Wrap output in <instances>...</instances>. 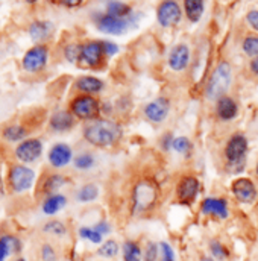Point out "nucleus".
Returning <instances> with one entry per match:
<instances>
[{"instance_id":"f257e3e1","label":"nucleus","mask_w":258,"mask_h":261,"mask_svg":"<svg viewBox=\"0 0 258 261\" xmlns=\"http://www.w3.org/2000/svg\"><path fill=\"white\" fill-rule=\"evenodd\" d=\"M122 126L113 120L96 119L84 128V138L96 147H110L120 141Z\"/></svg>"},{"instance_id":"f03ea898","label":"nucleus","mask_w":258,"mask_h":261,"mask_svg":"<svg viewBox=\"0 0 258 261\" xmlns=\"http://www.w3.org/2000/svg\"><path fill=\"white\" fill-rule=\"evenodd\" d=\"M231 77H233L231 65L226 61H222L214 68V71L207 84V90H205L207 97L210 100H219L220 97H223L231 85Z\"/></svg>"},{"instance_id":"7ed1b4c3","label":"nucleus","mask_w":258,"mask_h":261,"mask_svg":"<svg viewBox=\"0 0 258 261\" xmlns=\"http://www.w3.org/2000/svg\"><path fill=\"white\" fill-rule=\"evenodd\" d=\"M157 200H158V189L152 181L141 179L135 184L132 193V208L137 214L152 210Z\"/></svg>"},{"instance_id":"20e7f679","label":"nucleus","mask_w":258,"mask_h":261,"mask_svg":"<svg viewBox=\"0 0 258 261\" xmlns=\"http://www.w3.org/2000/svg\"><path fill=\"white\" fill-rule=\"evenodd\" d=\"M70 113L81 120H96L100 114V103L90 94L78 96L70 103Z\"/></svg>"},{"instance_id":"39448f33","label":"nucleus","mask_w":258,"mask_h":261,"mask_svg":"<svg viewBox=\"0 0 258 261\" xmlns=\"http://www.w3.org/2000/svg\"><path fill=\"white\" fill-rule=\"evenodd\" d=\"M248 152V138L243 134H234L225 147V156L229 164L233 166H242L245 156Z\"/></svg>"},{"instance_id":"423d86ee","label":"nucleus","mask_w":258,"mask_h":261,"mask_svg":"<svg viewBox=\"0 0 258 261\" xmlns=\"http://www.w3.org/2000/svg\"><path fill=\"white\" fill-rule=\"evenodd\" d=\"M183 18L181 6L176 0H163L157 9V20L163 28L176 26Z\"/></svg>"},{"instance_id":"0eeeda50","label":"nucleus","mask_w":258,"mask_h":261,"mask_svg":"<svg viewBox=\"0 0 258 261\" xmlns=\"http://www.w3.org/2000/svg\"><path fill=\"white\" fill-rule=\"evenodd\" d=\"M35 181V172L26 166H12L11 172H9V184L12 187V190L15 193H21L26 192L32 187Z\"/></svg>"},{"instance_id":"6e6552de","label":"nucleus","mask_w":258,"mask_h":261,"mask_svg":"<svg viewBox=\"0 0 258 261\" xmlns=\"http://www.w3.org/2000/svg\"><path fill=\"white\" fill-rule=\"evenodd\" d=\"M47 58H49V50L46 46H43V44L34 46L23 57V68L31 73L40 71L47 64Z\"/></svg>"},{"instance_id":"1a4fd4ad","label":"nucleus","mask_w":258,"mask_h":261,"mask_svg":"<svg viewBox=\"0 0 258 261\" xmlns=\"http://www.w3.org/2000/svg\"><path fill=\"white\" fill-rule=\"evenodd\" d=\"M105 50H104V43L102 41H90L82 46V54H81V61L87 67L97 68L104 63L105 58Z\"/></svg>"},{"instance_id":"9d476101","label":"nucleus","mask_w":258,"mask_h":261,"mask_svg":"<svg viewBox=\"0 0 258 261\" xmlns=\"http://www.w3.org/2000/svg\"><path fill=\"white\" fill-rule=\"evenodd\" d=\"M197 193H199V179L192 175L183 176L176 189L179 202L184 205H192L197 197Z\"/></svg>"},{"instance_id":"9b49d317","label":"nucleus","mask_w":258,"mask_h":261,"mask_svg":"<svg viewBox=\"0 0 258 261\" xmlns=\"http://www.w3.org/2000/svg\"><path fill=\"white\" fill-rule=\"evenodd\" d=\"M43 152V144L40 140L37 138H31V140H24L21 141L17 149H15V156L23 161V163H32L35 160L40 158Z\"/></svg>"},{"instance_id":"f8f14e48","label":"nucleus","mask_w":258,"mask_h":261,"mask_svg":"<svg viewBox=\"0 0 258 261\" xmlns=\"http://www.w3.org/2000/svg\"><path fill=\"white\" fill-rule=\"evenodd\" d=\"M231 190L236 196V199L242 203H251L257 197V189L255 184L248 178H239L233 182Z\"/></svg>"},{"instance_id":"ddd939ff","label":"nucleus","mask_w":258,"mask_h":261,"mask_svg":"<svg viewBox=\"0 0 258 261\" xmlns=\"http://www.w3.org/2000/svg\"><path fill=\"white\" fill-rule=\"evenodd\" d=\"M170 111V102L166 97H158L153 102L147 103L144 107V114L146 117L153 122V123H161L166 120V117L169 116Z\"/></svg>"},{"instance_id":"4468645a","label":"nucleus","mask_w":258,"mask_h":261,"mask_svg":"<svg viewBox=\"0 0 258 261\" xmlns=\"http://www.w3.org/2000/svg\"><path fill=\"white\" fill-rule=\"evenodd\" d=\"M97 28L99 31L111 35H120L126 31L128 28V20L126 18H117L108 14H104L97 18Z\"/></svg>"},{"instance_id":"2eb2a0df","label":"nucleus","mask_w":258,"mask_h":261,"mask_svg":"<svg viewBox=\"0 0 258 261\" xmlns=\"http://www.w3.org/2000/svg\"><path fill=\"white\" fill-rule=\"evenodd\" d=\"M200 210L207 216H214L219 219H226L229 211H228V202L225 199H217V197H208L202 202Z\"/></svg>"},{"instance_id":"dca6fc26","label":"nucleus","mask_w":258,"mask_h":261,"mask_svg":"<svg viewBox=\"0 0 258 261\" xmlns=\"http://www.w3.org/2000/svg\"><path fill=\"white\" fill-rule=\"evenodd\" d=\"M190 61V49L187 44H178L169 55V65L175 71H183Z\"/></svg>"},{"instance_id":"f3484780","label":"nucleus","mask_w":258,"mask_h":261,"mask_svg":"<svg viewBox=\"0 0 258 261\" xmlns=\"http://www.w3.org/2000/svg\"><path fill=\"white\" fill-rule=\"evenodd\" d=\"M71 156L73 153H71L70 146H67L65 143H58L49 152V163L54 167L60 169V167H65L71 161Z\"/></svg>"},{"instance_id":"a211bd4d","label":"nucleus","mask_w":258,"mask_h":261,"mask_svg":"<svg viewBox=\"0 0 258 261\" xmlns=\"http://www.w3.org/2000/svg\"><path fill=\"white\" fill-rule=\"evenodd\" d=\"M216 113H217V117L223 122H229L233 120L237 113H239V107L236 103L234 99L228 97V96H223L220 97L219 100H216Z\"/></svg>"},{"instance_id":"6ab92c4d","label":"nucleus","mask_w":258,"mask_h":261,"mask_svg":"<svg viewBox=\"0 0 258 261\" xmlns=\"http://www.w3.org/2000/svg\"><path fill=\"white\" fill-rule=\"evenodd\" d=\"M74 126V116L68 111H58L50 117V128L57 132H65Z\"/></svg>"},{"instance_id":"aec40b11","label":"nucleus","mask_w":258,"mask_h":261,"mask_svg":"<svg viewBox=\"0 0 258 261\" xmlns=\"http://www.w3.org/2000/svg\"><path fill=\"white\" fill-rule=\"evenodd\" d=\"M76 88L85 94H96V93L102 91L104 82L94 76H82L76 81Z\"/></svg>"},{"instance_id":"412c9836","label":"nucleus","mask_w":258,"mask_h":261,"mask_svg":"<svg viewBox=\"0 0 258 261\" xmlns=\"http://www.w3.org/2000/svg\"><path fill=\"white\" fill-rule=\"evenodd\" d=\"M52 29L54 26L50 21H34L29 26V35L34 41H41L52 34Z\"/></svg>"},{"instance_id":"4be33fe9","label":"nucleus","mask_w":258,"mask_h":261,"mask_svg":"<svg viewBox=\"0 0 258 261\" xmlns=\"http://www.w3.org/2000/svg\"><path fill=\"white\" fill-rule=\"evenodd\" d=\"M205 2L203 0H184V11L187 18L192 23H197L203 14Z\"/></svg>"},{"instance_id":"5701e85b","label":"nucleus","mask_w":258,"mask_h":261,"mask_svg":"<svg viewBox=\"0 0 258 261\" xmlns=\"http://www.w3.org/2000/svg\"><path fill=\"white\" fill-rule=\"evenodd\" d=\"M21 249V243L12 237V236H5L0 237V261H5L8 255H11L12 252H17Z\"/></svg>"},{"instance_id":"b1692460","label":"nucleus","mask_w":258,"mask_h":261,"mask_svg":"<svg viewBox=\"0 0 258 261\" xmlns=\"http://www.w3.org/2000/svg\"><path fill=\"white\" fill-rule=\"evenodd\" d=\"M65 203H67L65 196L58 195V193L50 195L47 199H46V200H44V203H43V211H44L46 214H49V216L57 214L60 210H63V208H64Z\"/></svg>"},{"instance_id":"393cba45","label":"nucleus","mask_w":258,"mask_h":261,"mask_svg":"<svg viewBox=\"0 0 258 261\" xmlns=\"http://www.w3.org/2000/svg\"><path fill=\"white\" fill-rule=\"evenodd\" d=\"M131 12H132L131 6L123 2H119V0H111L107 5V14L117 17V18H128Z\"/></svg>"},{"instance_id":"a878e982","label":"nucleus","mask_w":258,"mask_h":261,"mask_svg":"<svg viewBox=\"0 0 258 261\" xmlns=\"http://www.w3.org/2000/svg\"><path fill=\"white\" fill-rule=\"evenodd\" d=\"M65 182L67 181H65L64 176H61V175H50L44 181V192H46V195H55L64 186Z\"/></svg>"},{"instance_id":"bb28decb","label":"nucleus","mask_w":258,"mask_h":261,"mask_svg":"<svg viewBox=\"0 0 258 261\" xmlns=\"http://www.w3.org/2000/svg\"><path fill=\"white\" fill-rule=\"evenodd\" d=\"M143 254L135 242H126L123 245V261H141Z\"/></svg>"},{"instance_id":"cd10ccee","label":"nucleus","mask_w":258,"mask_h":261,"mask_svg":"<svg viewBox=\"0 0 258 261\" xmlns=\"http://www.w3.org/2000/svg\"><path fill=\"white\" fill-rule=\"evenodd\" d=\"M97 196H99V189L94 184H85L78 192V200H81V202H91Z\"/></svg>"},{"instance_id":"c85d7f7f","label":"nucleus","mask_w":258,"mask_h":261,"mask_svg":"<svg viewBox=\"0 0 258 261\" xmlns=\"http://www.w3.org/2000/svg\"><path fill=\"white\" fill-rule=\"evenodd\" d=\"M97 254L104 258H113L119 254V245L114 240H107L97 251Z\"/></svg>"},{"instance_id":"c756f323","label":"nucleus","mask_w":258,"mask_h":261,"mask_svg":"<svg viewBox=\"0 0 258 261\" xmlns=\"http://www.w3.org/2000/svg\"><path fill=\"white\" fill-rule=\"evenodd\" d=\"M26 129L18 126V125H12V126H8L6 129L3 130V137L9 141H20L26 137Z\"/></svg>"},{"instance_id":"7c9ffc66","label":"nucleus","mask_w":258,"mask_h":261,"mask_svg":"<svg viewBox=\"0 0 258 261\" xmlns=\"http://www.w3.org/2000/svg\"><path fill=\"white\" fill-rule=\"evenodd\" d=\"M94 166V158L91 153H81L74 158V167L79 170H88Z\"/></svg>"},{"instance_id":"2f4dec72","label":"nucleus","mask_w":258,"mask_h":261,"mask_svg":"<svg viewBox=\"0 0 258 261\" xmlns=\"http://www.w3.org/2000/svg\"><path fill=\"white\" fill-rule=\"evenodd\" d=\"M172 147L178 152V153H189L192 150V141L187 137H176L173 138Z\"/></svg>"},{"instance_id":"473e14b6","label":"nucleus","mask_w":258,"mask_h":261,"mask_svg":"<svg viewBox=\"0 0 258 261\" xmlns=\"http://www.w3.org/2000/svg\"><path fill=\"white\" fill-rule=\"evenodd\" d=\"M44 232H49V234H54V236H65L67 229H65V225L60 220H50L44 225Z\"/></svg>"},{"instance_id":"72a5a7b5","label":"nucleus","mask_w":258,"mask_h":261,"mask_svg":"<svg viewBox=\"0 0 258 261\" xmlns=\"http://www.w3.org/2000/svg\"><path fill=\"white\" fill-rule=\"evenodd\" d=\"M243 52L249 57H258V37H246L243 41Z\"/></svg>"},{"instance_id":"f704fd0d","label":"nucleus","mask_w":258,"mask_h":261,"mask_svg":"<svg viewBox=\"0 0 258 261\" xmlns=\"http://www.w3.org/2000/svg\"><path fill=\"white\" fill-rule=\"evenodd\" d=\"M210 251H211V254H213V257L214 258H217V260L223 261L228 258V251H226V248L220 243V242H217V240H213L211 243H210Z\"/></svg>"},{"instance_id":"c9c22d12","label":"nucleus","mask_w":258,"mask_h":261,"mask_svg":"<svg viewBox=\"0 0 258 261\" xmlns=\"http://www.w3.org/2000/svg\"><path fill=\"white\" fill-rule=\"evenodd\" d=\"M79 236H81L82 239L91 242V243H96V245H99V243L102 242V234L97 232L94 228H85V226H84V228L79 229Z\"/></svg>"},{"instance_id":"e433bc0d","label":"nucleus","mask_w":258,"mask_h":261,"mask_svg":"<svg viewBox=\"0 0 258 261\" xmlns=\"http://www.w3.org/2000/svg\"><path fill=\"white\" fill-rule=\"evenodd\" d=\"M65 58L70 61V63H76V61H81V54H82V46L79 44H70L65 47Z\"/></svg>"},{"instance_id":"4c0bfd02","label":"nucleus","mask_w":258,"mask_h":261,"mask_svg":"<svg viewBox=\"0 0 258 261\" xmlns=\"http://www.w3.org/2000/svg\"><path fill=\"white\" fill-rule=\"evenodd\" d=\"M144 261H157L158 260V245H155L153 242H149L144 251Z\"/></svg>"},{"instance_id":"58836bf2","label":"nucleus","mask_w":258,"mask_h":261,"mask_svg":"<svg viewBox=\"0 0 258 261\" xmlns=\"http://www.w3.org/2000/svg\"><path fill=\"white\" fill-rule=\"evenodd\" d=\"M160 251H161V261H175V252L169 243L166 242L160 243Z\"/></svg>"},{"instance_id":"ea45409f","label":"nucleus","mask_w":258,"mask_h":261,"mask_svg":"<svg viewBox=\"0 0 258 261\" xmlns=\"http://www.w3.org/2000/svg\"><path fill=\"white\" fill-rule=\"evenodd\" d=\"M41 257H43V261H57V254H55V251H54V248L50 245L43 246Z\"/></svg>"},{"instance_id":"a19ab883","label":"nucleus","mask_w":258,"mask_h":261,"mask_svg":"<svg viewBox=\"0 0 258 261\" xmlns=\"http://www.w3.org/2000/svg\"><path fill=\"white\" fill-rule=\"evenodd\" d=\"M246 20H248L249 26H251L254 31H257L258 32V11L257 9H252V11H249V12H248V15H246Z\"/></svg>"},{"instance_id":"79ce46f5","label":"nucleus","mask_w":258,"mask_h":261,"mask_svg":"<svg viewBox=\"0 0 258 261\" xmlns=\"http://www.w3.org/2000/svg\"><path fill=\"white\" fill-rule=\"evenodd\" d=\"M102 43H104V50L107 57H113L119 52V47L116 43H111V41H102Z\"/></svg>"},{"instance_id":"37998d69","label":"nucleus","mask_w":258,"mask_h":261,"mask_svg":"<svg viewBox=\"0 0 258 261\" xmlns=\"http://www.w3.org/2000/svg\"><path fill=\"white\" fill-rule=\"evenodd\" d=\"M93 228H94L97 232H100L102 236H105V234H108V232L111 231V226H110L107 222H99V223H97L96 226H93Z\"/></svg>"},{"instance_id":"c03bdc74","label":"nucleus","mask_w":258,"mask_h":261,"mask_svg":"<svg viewBox=\"0 0 258 261\" xmlns=\"http://www.w3.org/2000/svg\"><path fill=\"white\" fill-rule=\"evenodd\" d=\"M161 143H163V147H164V149H169V147H172V143H173V138H172V135H170V134H166V135L161 138Z\"/></svg>"},{"instance_id":"a18cd8bd","label":"nucleus","mask_w":258,"mask_h":261,"mask_svg":"<svg viewBox=\"0 0 258 261\" xmlns=\"http://www.w3.org/2000/svg\"><path fill=\"white\" fill-rule=\"evenodd\" d=\"M64 6L67 8H76V6H79L84 0H60Z\"/></svg>"},{"instance_id":"49530a36","label":"nucleus","mask_w":258,"mask_h":261,"mask_svg":"<svg viewBox=\"0 0 258 261\" xmlns=\"http://www.w3.org/2000/svg\"><path fill=\"white\" fill-rule=\"evenodd\" d=\"M251 70H252V73H255L258 76V57H255V58L251 61Z\"/></svg>"},{"instance_id":"de8ad7c7","label":"nucleus","mask_w":258,"mask_h":261,"mask_svg":"<svg viewBox=\"0 0 258 261\" xmlns=\"http://www.w3.org/2000/svg\"><path fill=\"white\" fill-rule=\"evenodd\" d=\"M3 195V181H2V178H0V196Z\"/></svg>"},{"instance_id":"09e8293b","label":"nucleus","mask_w":258,"mask_h":261,"mask_svg":"<svg viewBox=\"0 0 258 261\" xmlns=\"http://www.w3.org/2000/svg\"><path fill=\"white\" fill-rule=\"evenodd\" d=\"M200 261H214L213 258H210V257H202V260Z\"/></svg>"},{"instance_id":"8fccbe9b","label":"nucleus","mask_w":258,"mask_h":261,"mask_svg":"<svg viewBox=\"0 0 258 261\" xmlns=\"http://www.w3.org/2000/svg\"><path fill=\"white\" fill-rule=\"evenodd\" d=\"M26 2H28V3H35L37 0H26Z\"/></svg>"},{"instance_id":"3c124183","label":"nucleus","mask_w":258,"mask_h":261,"mask_svg":"<svg viewBox=\"0 0 258 261\" xmlns=\"http://www.w3.org/2000/svg\"><path fill=\"white\" fill-rule=\"evenodd\" d=\"M17 261H26V260H23V258H20V260H17Z\"/></svg>"},{"instance_id":"603ef678","label":"nucleus","mask_w":258,"mask_h":261,"mask_svg":"<svg viewBox=\"0 0 258 261\" xmlns=\"http://www.w3.org/2000/svg\"><path fill=\"white\" fill-rule=\"evenodd\" d=\"M257 175H258V163H257Z\"/></svg>"}]
</instances>
